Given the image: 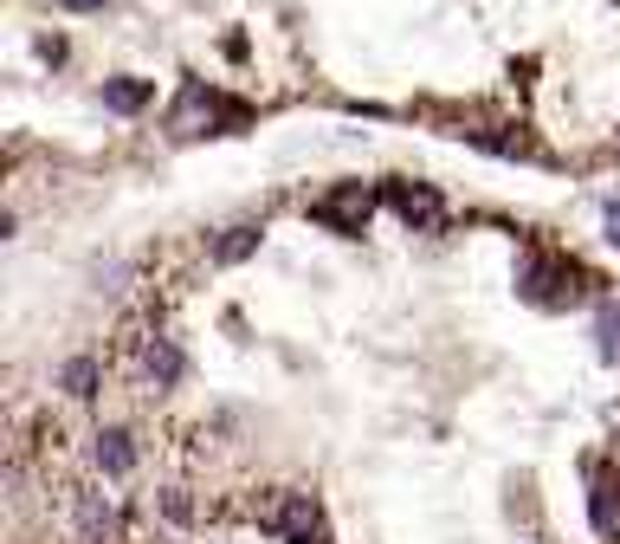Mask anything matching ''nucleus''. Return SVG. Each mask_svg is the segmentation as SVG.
I'll return each mask as SVG.
<instances>
[{
	"instance_id": "nucleus-1",
	"label": "nucleus",
	"mask_w": 620,
	"mask_h": 544,
	"mask_svg": "<svg viewBox=\"0 0 620 544\" xmlns=\"http://www.w3.org/2000/svg\"><path fill=\"white\" fill-rule=\"evenodd\" d=\"M13 415L52 544H620V285L420 175H336L116 266Z\"/></svg>"
},
{
	"instance_id": "nucleus-2",
	"label": "nucleus",
	"mask_w": 620,
	"mask_h": 544,
	"mask_svg": "<svg viewBox=\"0 0 620 544\" xmlns=\"http://www.w3.org/2000/svg\"><path fill=\"white\" fill-rule=\"evenodd\" d=\"M13 544H52V538H39V532H13Z\"/></svg>"
}]
</instances>
